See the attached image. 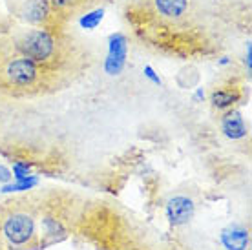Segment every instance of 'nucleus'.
Segmentation results:
<instances>
[{
    "label": "nucleus",
    "mask_w": 252,
    "mask_h": 250,
    "mask_svg": "<svg viewBox=\"0 0 252 250\" xmlns=\"http://www.w3.org/2000/svg\"><path fill=\"white\" fill-rule=\"evenodd\" d=\"M75 234L97 250H174L156 234H148L145 226L104 203L84 205Z\"/></svg>",
    "instance_id": "1"
},
{
    "label": "nucleus",
    "mask_w": 252,
    "mask_h": 250,
    "mask_svg": "<svg viewBox=\"0 0 252 250\" xmlns=\"http://www.w3.org/2000/svg\"><path fill=\"white\" fill-rule=\"evenodd\" d=\"M38 203L28 199L7 201L0 207V232L6 250H40Z\"/></svg>",
    "instance_id": "2"
},
{
    "label": "nucleus",
    "mask_w": 252,
    "mask_h": 250,
    "mask_svg": "<svg viewBox=\"0 0 252 250\" xmlns=\"http://www.w3.org/2000/svg\"><path fill=\"white\" fill-rule=\"evenodd\" d=\"M82 208L84 205H75L73 201H64L63 197L40 201L37 218L40 249L75 234Z\"/></svg>",
    "instance_id": "3"
},
{
    "label": "nucleus",
    "mask_w": 252,
    "mask_h": 250,
    "mask_svg": "<svg viewBox=\"0 0 252 250\" xmlns=\"http://www.w3.org/2000/svg\"><path fill=\"white\" fill-rule=\"evenodd\" d=\"M17 50L20 51V55L44 66V64L57 61L59 40L48 30L38 28V30H32L17 38Z\"/></svg>",
    "instance_id": "4"
},
{
    "label": "nucleus",
    "mask_w": 252,
    "mask_h": 250,
    "mask_svg": "<svg viewBox=\"0 0 252 250\" xmlns=\"http://www.w3.org/2000/svg\"><path fill=\"white\" fill-rule=\"evenodd\" d=\"M42 73H44L42 66L24 55L6 59L0 68L2 81L9 88H17V90L37 88L42 82Z\"/></svg>",
    "instance_id": "5"
},
{
    "label": "nucleus",
    "mask_w": 252,
    "mask_h": 250,
    "mask_svg": "<svg viewBox=\"0 0 252 250\" xmlns=\"http://www.w3.org/2000/svg\"><path fill=\"white\" fill-rule=\"evenodd\" d=\"M195 205L189 195H176L166 205V218L172 225H185L194 216Z\"/></svg>",
    "instance_id": "6"
},
{
    "label": "nucleus",
    "mask_w": 252,
    "mask_h": 250,
    "mask_svg": "<svg viewBox=\"0 0 252 250\" xmlns=\"http://www.w3.org/2000/svg\"><path fill=\"white\" fill-rule=\"evenodd\" d=\"M126 61V37L121 33H115L110 37V50L106 59V71L110 75H117Z\"/></svg>",
    "instance_id": "7"
},
{
    "label": "nucleus",
    "mask_w": 252,
    "mask_h": 250,
    "mask_svg": "<svg viewBox=\"0 0 252 250\" xmlns=\"http://www.w3.org/2000/svg\"><path fill=\"white\" fill-rule=\"evenodd\" d=\"M154 6L161 19L177 22L187 17L190 9V0H154Z\"/></svg>",
    "instance_id": "8"
},
{
    "label": "nucleus",
    "mask_w": 252,
    "mask_h": 250,
    "mask_svg": "<svg viewBox=\"0 0 252 250\" xmlns=\"http://www.w3.org/2000/svg\"><path fill=\"white\" fill-rule=\"evenodd\" d=\"M221 130L228 139H243L247 135V126L240 112L230 110L221 117Z\"/></svg>",
    "instance_id": "9"
},
{
    "label": "nucleus",
    "mask_w": 252,
    "mask_h": 250,
    "mask_svg": "<svg viewBox=\"0 0 252 250\" xmlns=\"http://www.w3.org/2000/svg\"><path fill=\"white\" fill-rule=\"evenodd\" d=\"M50 0H30L26 6V19L33 24H44L50 19Z\"/></svg>",
    "instance_id": "10"
},
{
    "label": "nucleus",
    "mask_w": 252,
    "mask_h": 250,
    "mask_svg": "<svg viewBox=\"0 0 252 250\" xmlns=\"http://www.w3.org/2000/svg\"><path fill=\"white\" fill-rule=\"evenodd\" d=\"M210 100L218 110H228L240 100V92L236 88H221V90L212 92Z\"/></svg>",
    "instance_id": "11"
},
{
    "label": "nucleus",
    "mask_w": 252,
    "mask_h": 250,
    "mask_svg": "<svg viewBox=\"0 0 252 250\" xmlns=\"http://www.w3.org/2000/svg\"><path fill=\"white\" fill-rule=\"evenodd\" d=\"M223 243L228 250H243L249 245V234L243 230H232L230 234H223Z\"/></svg>",
    "instance_id": "12"
},
{
    "label": "nucleus",
    "mask_w": 252,
    "mask_h": 250,
    "mask_svg": "<svg viewBox=\"0 0 252 250\" xmlns=\"http://www.w3.org/2000/svg\"><path fill=\"white\" fill-rule=\"evenodd\" d=\"M102 15H104L102 9H97V11H94V13H88V15H84V17L81 19V26L84 28V30H94V28H97V26L101 24Z\"/></svg>",
    "instance_id": "13"
},
{
    "label": "nucleus",
    "mask_w": 252,
    "mask_h": 250,
    "mask_svg": "<svg viewBox=\"0 0 252 250\" xmlns=\"http://www.w3.org/2000/svg\"><path fill=\"white\" fill-rule=\"evenodd\" d=\"M69 4H71V0H51V6L55 7V9H64Z\"/></svg>",
    "instance_id": "14"
},
{
    "label": "nucleus",
    "mask_w": 252,
    "mask_h": 250,
    "mask_svg": "<svg viewBox=\"0 0 252 250\" xmlns=\"http://www.w3.org/2000/svg\"><path fill=\"white\" fill-rule=\"evenodd\" d=\"M145 73H146V77H148V79H152L154 82H158V84L161 82L158 77H156V73H154V69H152L150 66H146V68H145Z\"/></svg>",
    "instance_id": "15"
},
{
    "label": "nucleus",
    "mask_w": 252,
    "mask_h": 250,
    "mask_svg": "<svg viewBox=\"0 0 252 250\" xmlns=\"http://www.w3.org/2000/svg\"><path fill=\"white\" fill-rule=\"evenodd\" d=\"M0 250H6V245H4V239H2V232H0Z\"/></svg>",
    "instance_id": "16"
},
{
    "label": "nucleus",
    "mask_w": 252,
    "mask_h": 250,
    "mask_svg": "<svg viewBox=\"0 0 252 250\" xmlns=\"http://www.w3.org/2000/svg\"><path fill=\"white\" fill-rule=\"evenodd\" d=\"M2 64H4V57H2V53H0V68H2Z\"/></svg>",
    "instance_id": "17"
}]
</instances>
